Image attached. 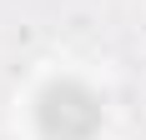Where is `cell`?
I'll return each instance as SVG.
<instances>
[{
	"label": "cell",
	"mask_w": 146,
	"mask_h": 140,
	"mask_svg": "<svg viewBox=\"0 0 146 140\" xmlns=\"http://www.w3.org/2000/svg\"><path fill=\"white\" fill-rule=\"evenodd\" d=\"M106 120L101 95L81 80H50L35 100V125L45 140H91Z\"/></svg>",
	"instance_id": "cell-1"
}]
</instances>
